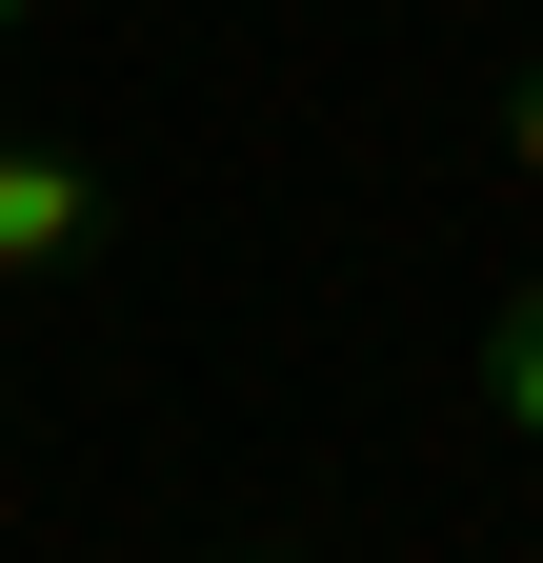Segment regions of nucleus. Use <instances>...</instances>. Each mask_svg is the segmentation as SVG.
I'll use <instances>...</instances> for the list:
<instances>
[{"instance_id": "7ed1b4c3", "label": "nucleus", "mask_w": 543, "mask_h": 563, "mask_svg": "<svg viewBox=\"0 0 543 563\" xmlns=\"http://www.w3.org/2000/svg\"><path fill=\"white\" fill-rule=\"evenodd\" d=\"M503 181H543V60L503 81Z\"/></svg>"}, {"instance_id": "39448f33", "label": "nucleus", "mask_w": 543, "mask_h": 563, "mask_svg": "<svg viewBox=\"0 0 543 563\" xmlns=\"http://www.w3.org/2000/svg\"><path fill=\"white\" fill-rule=\"evenodd\" d=\"M0 41H21V0H0Z\"/></svg>"}, {"instance_id": "20e7f679", "label": "nucleus", "mask_w": 543, "mask_h": 563, "mask_svg": "<svg viewBox=\"0 0 543 563\" xmlns=\"http://www.w3.org/2000/svg\"><path fill=\"white\" fill-rule=\"evenodd\" d=\"M222 563H302V543H222Z\"/></svg>"}, {"instance_id": "f03ea898", "label": "nucleus", "mask_w": 543, "mask_h": 563, "mask_svg": "<svg viewBox=\"0 0 543 563\" xmlns=\"http://www.w3.org/2000/svg\"><path fill=\"white\" fill-rule=\"evenodd\" d=\"M484 422L543 443V282H503V322H484Z\"/></svg>"}, {"instance_id": "f257e3e1", "label": "nucleus", "mask_w": 543, "mask_h": 563, "mask_svg": "<svg viewBox=\"0 0 543 563\" xmlns=\"http://www.w3.org/2000/svg\"><path fill=\"white\" fill-rule=\"evenodd\" d=\"M101 242V162L81 141H0V282H60Z\"/></svg>"}]
</instances>
